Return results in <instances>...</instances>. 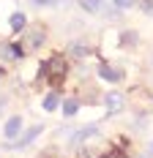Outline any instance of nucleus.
<instances>
[{
  "label": "nucleus",
  "instance_id": "f257e3e1",
  "mask_svg": "<svg viewBox=\"0 0 153 158\" xmlns=\"http://www.w3.org/2000/svg\"><path fill=\"white\" fill-rule=\"evenodd\" d=\"M3 134H6V139L8 142H16L19 139V134H22V117H8L6 120V126H3Z\"/></svg>",
  "mask_w": 153,
  "mask_h": 158
},
{
  "label": "nucleus",
  "instance_id": "f03ea898",
  "mask_svg": "<svg viewBox=\"0 0 153 158\" xmlns=\"http://www.w3.org/2000/svg\"><path fill=\"white\" fill-rule=\"evenodd\" d=\"M98 77L107 79V82H120L123 71H120V68H115V65H109V63H101V65H98Z\"/></svg>",
  "mask_w": 153,
  "mask_h": 158
},
{
  "label": "nucleus",
  "instance_id": "7ed1b4c3",
  "mask_svg": "<svg viewBox=\"0 0 153 158\" xmlns=\"http://www.w3.org/2000/svg\"><path fill=\"white\" fill-rule=\"evenodd\" d=\"M41 131H44V126H33L30 131H25V134H22V136H19V139H16L14 144H8V147H28V144H30L33 139H36V136L41 134Z\"/></svg>",
  "mask_w": 153,
  "mask_h": 158
},
{
  "label": "nucleus",
  "instance_id": "20e7f679",
  "mask_svg": "<svg viewBox=\"0 0 153 158\" xmlns=\"http://www.w3.org/2000/svg\"><path fill=\"white\" fill-rule=\"evenodd\" d=\"M93 136H98V128H96V126H88V128H82V131H76L71 142H74V144H82V142H88V139H93Z\"/></svg>",
  "mask_w": 153,
  "mask_h": 158
},
{
  "label": "nucleus",
  "instance_id": "39448f33",
  "mask_svg": "<svg viewBox=\"0 0 153 158\" xmlns=\"http://www.w3.org/2000/svg\"><path fill=\"white\" fill-rule=\"evenodd\" d=\"M123 109V95L120 93H109L107 95V112L109 114H115V112Z\"/></svg>",
  "mask_w": 153,
  "mask_h": 158
},
{
  "label": "nucleus",
  "instance_id": "423d86ee",
  "mask_svg": "<svg viewBox=\"0 0 153 158\" xmlns=\"http://www.w3.org/2000/svg\"><path fill=\"white\" fill-rule=\"evenodd\" d=\"M46 68L52 71V77H58V79L66 74V63H63V57H52V60L46 63Z\"/></svg>",
  "mask_w": 153,
  "mask_h": 158
},
{
  "label": "nucleus",
  "instance_id": "0eeeda50",
  "mask_svg": "<svg viewBox=\"0 0 153 158\" xmlns=\"http://www.w3.org/2000/svg\"><path fill=\"white\" fill-rule=\"evenodd\" d=\"M76 112H79V101H76V98H68V101L63 104V114H66V117H74Z\"/></svg>",
  "mask_w": 153,
  "mask_h": 158
},
{
  "label": "nucleus",
  "instance_id": "6e6552de",
  "mask_svg": "<svg viewBox=\"0 0 153 158\" xmlns=\"http://www.w3.org/2000/svg\"><path fill=\"white\" fill-rule=\"evenodd\" d=\"M58 104H60V95H58V93H49V95L44 98V109H46V112H52Z\"/></svg>",
  "mask_w": 153,
  "mask_h": 158
},
{
  "label": "nucleus",
  "instance_id": "1a4fd4ad",
  "mask_svg": "<svg viewBox=\"0 0 153 158\" xmlns=\"http://www.w3.org/2000/svg\"><path fill=\"white\" fill-rule=\"evenodd\" d=\"M25 27V14H14L11 16V30H22Z\"/></svg>",
  "mask_w": 153,
  "mask_h": 158
},
{
  "label": "nucleus",
  "instance_id": "9d476101",
  "mask_svg": "<svg viewBox=\"0 0 153 158\" xmlns=\"http://www.w3.org/2000/svg\"><path fill=\"white\" fill-rule=\"evenodd\" d=\"M3 55H6L8 60H16V57H22V49H19V47H6V49H3Z\"/></svg>",
  "mask_w": 153,
  "mask_h": 158
},
{
  "label": "nucleus",
  "instance_id": "9b49d317",
  "mask_svg": "<svg viewBox=\"0 0 153 158\" xmlns=\"http://www.w3.org/2000/svg\"><path fill=\"white\" fill-rule=\"evenodd\" d=\"M82 6H85L88 11H98V8H101V0H82Z\"/></svg>",
  "mask_w": 153,
  "mask_h": 158
},
{
  "label": "nucleus",
  "instance_id": "f8f14e48",
  "mask_svg": "<svg viewBox=\"0 0 153 158\" xmlns=\"http://www.w3.org/2000/svg\"><path fill=\"white\" fill-rule=\"evenodd\" d=\"M120 41L126 44V47H131V44L137 41V33H131V30H129V33H123V38H120Z\"/></svg>",
  "mask_w": 153,
  "mask_h": 158
},
{
  "label": "nucleus",
  "instance_id": "ddd939ff",
  "mask_svg": "<svg viewBox=\"0 0 153 158\" xmlns=\"http://www.w3.org/2000/svg\"><path fill=\"white\" fill-rule=\"evenodd\" d=\"M115 3V8H131L134 6V0H112Z\"/></svg>",
  "mask_w": 153,
  "mask_h": 158
},
{
  "label": "nucleus",
  "instance_id": "4468645a",
  "mask_svg": "<svg viewBox=\"0 0 153 158\" xmlns=\"http://www.w3.org/2000/svg\"><path fill=\"white\" fill-rule=\"evenodd\" d=\"M104 158H120V156H104Z\"/></svg>",
  "mask_w": 153,
  "mask_h": 158
},
{
  "label": "nucleus",
  "instance_id": "2eb2a0df",
  "mask_svg": "<svg viewBox=\"0 0 153 158\" xmlns=\"http://www.w3.org/2000/svg\"><path fill=\"white\" fill-rule=\"evenodd\" d=\"M0 106H3V98H0Z\"/></svg>",
  "mask_w": 153,
  "mask_h": 158
},
{
  "label": "nucleus",
  "instance_id": "dca6fc26",
  "mask_svg": "<svg viewBox=\"0 0 153 158\" xmlns=\"http://www.w3.org/2000/svg\"><path fill=\"white\" fill-rule=\"evenodd\" d=\"M0 77H3V71H0Z\"/></svg>",
  "mask_w": 153,
  "mask_h": 158
}]
</instances>
